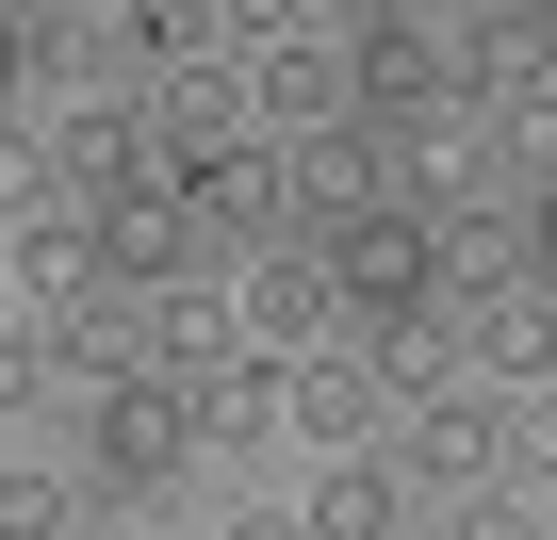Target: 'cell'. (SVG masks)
<instances>
[{"label":"cell","instance_id":"1","mask_svg":"<svg viewBox=\"0 0 557 540\" xmlns=\"http://www.w3.org/2000/svg\"><path fill=\"white\" fill-rule=\"evenodd\" d=\"M50 524H66V491H50V475H0V540H50Z\"/></svg>","mask_w":557,"mask_h":540},{"label":"cell","instance_id":"2","mask_svg":"<svg viewBox=\"0 0 557 540\" xmlns=\"http://www.w3.org/2000/svg\"><path fill=\"white\" fill-rule=\"evenodd\" d=\"M0 83H34V34H17V17H0Z\"/></svg>","mask_w":557,"mask_h":540}]
</instances>
